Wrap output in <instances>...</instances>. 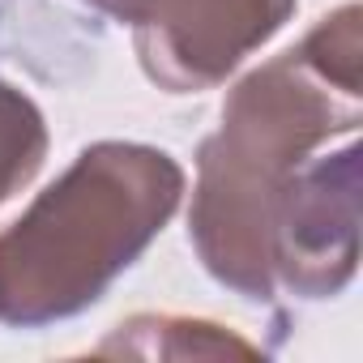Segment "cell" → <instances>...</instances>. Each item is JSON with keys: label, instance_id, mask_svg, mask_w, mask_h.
<instances>
[{"label": "cell", "instance_id": "3957f363", "mask_svg": "<svg viewBox=\"0 0 363 363\" xmlns=\"http://www.w3.org/2000/svg\"><path fill=\"white\" fill-rule=\"evenodd\" d=\"M265 261L274 295L299 299L337 295L359 265V145L342 137L337 150H316L291 167L269 197Z\"/></svg>", "mask_w": 363, "mask_h": 363}, {"label": "cell", "instance_id": "6da1fadb", "mask_svg": "<svg viewBox=\"0 0 363 363\" xmlns=\"http://www.w3.org/2000/svg\"><path fill=\"white\" fill-rule=\"evenodd\" d=\"M363 120L359 5L320 18L308 39L252 69L223 107V128L197 154L189 235L206 269L244 299H274L265 214L278 179L350 137Z\"/></svg>", "mask_w": 363, "mask_h": 363}, {"label": "cell", "instance_id": "7a4b0ae2", "mask_svg": "<svg viewBox=\"0 0 363 363\" xmlns=\"http://www.w3.org/2000/svg\"><path fill=\"white\" fill-rule=\"evenodd\" d=\"M184 197V167L137 141L86 145L0 235V325L77 316L150 248Z\"/></svg>", "mask_w": 363, "mask_h": 363}, {"label": "cell", "instance_id": "8992f818", "mask_svg": "<svg viewBox=\"0 0 363 363\" xmlns=\"http://www.w3.org/2000/svg\"><path fill=\"white\" fill-rule=\"evenodd\" d=\"M82 5H86V9H94V13H107V18H116V22L137 26V22L150 13L154 0H82Z\"/></svg>", "mask_w": 363, "mask_h": 363}, {"label": "cell", "instance_id": "5b68a950", "mask_svg": "<svg viewBox=\"0 0 363 363\" xmlns=\"http://www.w3.org/2000/svg\"><path fill=\"white\" fill-rule=\"evenodd\" d=\"M48 158L43 111L13 86L0 82V206L22 193Z\"/></svg>", "mask_w": 363, "mask_h": 363}, {"label": "cell", "instance_id": "277c9868", "mask_svg": "<svg viewBox=\"0 0 363 363\" xmlns=\"http://www.w3.org/2000/svg\"><path fill=\"white\" fill-rule=\"evenodd\" d=\"M295 0H154L133 26L137 60L171 94L218 86L244 56L269 43Z\"/></svg>", "mask_w": 363, "mask_h": 363}]
</instances>
